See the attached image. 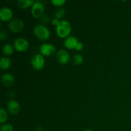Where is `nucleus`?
<instances>
[{"mask_svg": "<svg viewBox=\"0 0 131 131\" xmlns=\"http://www.w3.org/2000/svg\"><path fill=\"white\" fill-rule=\"evenodd\" d=\"M72 31V27L70 23L67 20H60L58 25L56 26V31L58 36L60 38H67L70 34Z\"/></svg>", "mask_w": 131, "mask_h": 131, "instance_id": "nucleus-1", "label": "nucleus"}, {"mask_svg": "<svg viewBox=\"0 0 131 131\" xmlns=\"http://www.w3.org/2000/svg\"><path fill=\"white\" fill-rule=\"evenodd\" d=\"M33 33L36 37L41 40H47L51 36L49 29L42 24H37L35 26L33 29Z\"/></svg>", "mask_w": 131, "mask_h": 131, "instance_id": "nucleus-2", "label": "nucleus"}, {"mask_svg": "<svg viewBox=\"0 0 131 131\" xmlns=\"http://www.w3.org/2000/svg\"><path fill=\"white\" fill-rule=\"evenodd\" d=\"M31 64L36 70H41L45 65L44 57L41 54H35L31 60Z\"/></svg>", "mask_w": 131, "mask_h": 131, "instance_id": "nucleus-3", "label": "nucleus"}, {"mask_svg": "<svg viewBox=\"0 0 131 131\" xmlns=\"http://www.w3.org/2000/svg\"><path fill=\"white\" fill-rule=\"evenodd\" d=\"M31 12L35 18H40L44 12V5L40 1H35L31 6Z\"/></svg>", "mask_w": 131, "mask_h": 131, "instance_id": "nucleus-4", "label": "nucleus"}, {"mask_svg": "<svg viewBox=\"0 0 131 131\" xmlns=\"http://www.w3.org/2000/svg\"><path fill=\"white\" fill-rule=\"evenodd\" d=\"M56 49L54 45L48 43H44L40 47V52L41 54L45 56H49L54 54Z\"/></svg>", "mask_w": 131, "mask_h": 131, "instance_id": "nucleus-5", "label": "nucleus"}, {"mask_svg": "<svg viewBox=\"0 0 131 131\" xmlns=\"http://www.w3.org/2000/svg\"><path fill=\"white\" fill-rule=\"evenodd\" d=\"M14 48L19 52H24L29 47V42L24 38H18L14 43Z\"/></svg>", "mask_w": 131, "mask_h": 131, "instance_id": "nucleus-6", "label": "nucleus"}, {"mask_svg": "<svg viewBox=\"0 0 131 131\" xmlns=\"http://www.w3.org/2000/svg\"><path fill=\"white\" fill-rule=\"evenodd\" d=\"M24 27V23L19 19H13L9 23V29L14 33H19L23 30Z\"/></svg>", "mask_w": 131, "mask_h": 131, "instance_id": "nucleus-7", "label": "nucleus"}, {"mask_svg": "<svg viewBox=\"0 0 131 131\" xmlns=\"http://www.w3.org/2000/svg\"><path fill=\"white\" fill-rule=\"evenodd\" d=\"M70 54L66 50H60L56 54V59L62 65L68 63L70 61Z\"/></svg>", "mask_w": 131, "mask_h": 131, "instance_id": "nucleus-8", "label": "nucleus"}, {"mask_svg": "<svg viewBox=\"0 0 131 131\" xmlns=\"http://www.w3.org/2000/svg\"><path fill=\"white\" fill-rule=\"evenodd\" d=\"M7 108L12 115H17L20 111V107L19 102L15 100H10L7 104Z\"/></svg>", "mask_w": 131, "mask_h": 131, "instance_id": "nucleus-9", "label": "nucleus"}, {"mask_svg": "<svg viewBox=\"0 0 131 131\" xmlns=\"http://www.w3.org/2000/svg\"><path fill=\"white\" fill-rule=\"evenodd\" d=\"M13 17V12L8 7H3L0 10V19L3 21H8Z\"/></svg>", "mask_w": 131, "mask_h": 131, "instance_id": "nucleus-10", "label": "nucleus"}, {"mask_svg": "<svg viewBox=\"0 0 131 131\" xmlns=\"http://www.w3.org/2000/svg\"><path fill=\"white\" fill-rule=\"evenodd\" d=\"M78 42H79L76 37L74 36H69L65 39L64 45L69 49H75Z\"/></svg>", "mask_w": 131, "mask_h": 131, "instance_id": "nucleus-11", "label": "nucleus"}, {"mask_svg": "<svg viewBox=\"0 0 131 131\" xmlns=\"http://www.w3.org/2000/svg\"><path fill=\"white\" fill-rule=\"evenodd\" d=\"M1 80L4 86L6 87H10L14 83L15 78L12 74L10 73H5L2 75Z\"/></svg>", "mask_w": 131, "mask_h": 131, "instance_id": "nucleus-12", "label": "nucleus"}, {"mask_svg": "<svg viewBox=\"0 0 131 131\" xmlns=\"http://www.w3.org/2000/svg\"><path fill=\"white\" fill-rule=\"evenodd\" d=\"M12 64V60L10 58L3 56L0 59V68L3 70L8 69Z\"/></svg>", "mask_w": 131, "mask_h": 131, "instance_id": "nucleus-13", "label": "nucleus"}, {"mask_svg": "<svg viewBox=\"0 0 131 131\" xmlns=\"http://www.w3.org/2000/svg\"><path fill=\"white\" fill-rule=\"evenodd\" d=\"M35 1L33 0H19L18 6L22 9H26L33 6Z\"/></svg>", "mask_w": 131, "mask_h": 131, "instance_id": "nucleus-14", "label": "nucleus"}, {"mask_svg": "<svg viewBox=\"0 0 131 131\" xmlns=\"http://www.w3.org/2000/svg\"><path fill=\"white\" fill-rule=\"evenodd\" d=\"M3 52L6 56H10L14 52V48L11 44L6 43L3 47Z\"/></svg>", "mask_w": 131, "mask_h": 131, "instance_id": "nucleus-15", "label": "nucleus"}, {"mask_svg": "<svg viewBox=\"0 0 131 131\" xmlns=\"http://www.w3.org/2000/svg\"><path fill=\"white\" fill-rule=\"evenodd\" d=\"M8 119V115L6 113V110L4 108L0 109V123L3 124Z\"/></svg>", "mask_w": 131, "mask_h": 131, "instance_id": "nucleus-16", "label": "nucleus"}, {"mask_svg": "<svg viewBox=\"0 0 131 131\" xmlns=\"http://www.w3.org/2000/svg\"><path fill=\"white\" fill-rule=\"evenodd\" d=\"M83 60H84L83 56L80 54H75L73 57V61H74V63L75 65H80L83 62Z\"/></svg>", "mask_w": 131, "mask_h": 131, "instance_id": "nucleus-17", "label": "nucleus"}, {"mask_svg": "<svg viewBox=\"0 0 131 131\" xmlns=\"http://www.w3.org/2000/svg\"><path fill=\"white\" fill-rule=\"evenodd\" d=\"M65 14V8H60L59 10H58L54 14V17H55V19H61V17H63L64 15Z\"/></svg>", "mask_w": 131, "mask_h": 131, "instance_id": "nucleus-18", "label": "nucleus"}, {"mask_svg": "<svg viewBox=\"0 0 131 131\" xmlns=\"http://www.w3.org/2000/svg\"><path fill=\"white\" fill-rule=\"evenodd\" d=\"M1 131H14V127L11 124H5L1 126Z\"/></svg>", "mask_w": 131, "mask_h": 131, "instance_id": "nucleus-19", "label": "nucleus"}, {"mask_svg": "<svg viewBox=\"0 0 131 131\" xmlns=\"http://www.w3.org/2000/svg\"><path fill=\"white\" fill-rule=\"evenodd\" d=\"M51 3L53 4L54 6H61L66 3L65 0H52Z\"/></svg>", "mask_w": 131, "mask_h": 131, "instance_id": "nucleus-20", "label": "nucleus"}, {"mask_svg": "<svg viewBox=\"0 0 131 131\" xmlns=\"http://www.w3.org/2000/svg\"><path fill=\"white\" fill-rule=\"evenodd\" d=\"M8 38V33L4 30H1L0 32V40L3 41Z\"/></svg>", "mask_w": 131, "mask_h": 131, "instance_id": "nucleus-21", "label": "nucleus"}, {"mask_svg": "<svg viewBox=\"0 0 131 131\" xmlns=\"http://www.w3.org/2000/svg\"><path fill=\"white\" fill-rule=\"evenodd\" d=\"M83 43H82V42H78V45H77V46H76V47H75V49L76 50V51H81V50H83Z\"/></svg>", "mask_w": 131, "mask_h": 131, "instance_id": "nucleus-22", "label": "nucleus"}, {"mask_svg": "<svg viewBox=\"0 0 131 131\" xmlns=\"http://www.w3.org/2000/svg\"><path fill=\"white\" fill-rule=\"evenodd\" d=\"M60 20H58V19H54L53 20H52V24H53V25H54V26H57L59 24V23H60Z\"/></svg>", "mask_w": 131, "mask_h": 131, "instance_id": "nucleus-23", "label": "nucleus"}, {"mask_svg": "<svg viewBox=\"0 0 131 131\" xmlns=\"http://www.w3.org/2000/svg\"><path fill=\"white\" fill-rule=\"evenodd\" d=\"M37 131H43V129H42V127L39 126L37 128Z\"/></svg>", "mask_w": 131, "mask_h": 131, "instance_id": "nucleus-24", "label": "nucleus"}, {"mask_svg": "<svg viewBox=\"0 0 131 131\" xmlns=\"http://www.w3.org/2000/svg\"><path fill=\"white\" fill-rule=\"evenodd\" d=\"M84 131H93V130H91V129H86V130H84Z\"/></svg>", "mask_w": 131, "mask_h": 131, "instance_id": "nucleus-25", "label": "nucleus"}]
</instances>
